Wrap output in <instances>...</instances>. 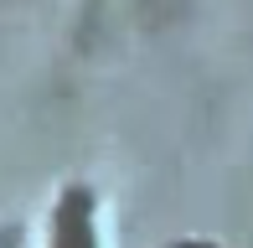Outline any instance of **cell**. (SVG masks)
Returning a JSON list of instances; mask_svg holds the SVG:
<instances>
[{
    "instance_id": "cell-1",
    "label": "cell",
    "mask_w": 253,
    "mask_h": 248,
    "mask_svg": "<svg viewBox=\"0 0 253 248\" xmlns=\"http://www.w3.org/2000/svg\"><path fill=\"white\" fill-rule=\"evenodd\" d=\"M57 248H93V222H88V197L67 191L57 212Z\"/></svg>"
}]
</instances>
